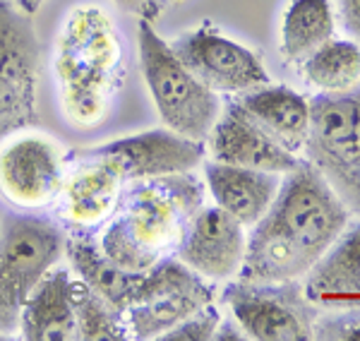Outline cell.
I'll return each instance as SVG.
<instances>
[{
  "mask_svg": "<svg viewBox=\"0 0 360 341\" xmlns=\"http://www.w3.org/2000/svg\"><path fill=\"white\" fill-rule=\"evenodd\" d=\"M202 207L205 185L193 171L132 181L106 219L98 247L120 267L149 271L176 257L185 231Z\"/></svg>",
  "mask_w": 360,
  "mask_h": 341,
  "instance_id": "obj_1",
  "label": "cell"
},
{
  "mask_svg": "<svg viewBox=\"0 0 360 341\" xmlns=\"http://www.w3.org/2000/svg\"><path fill=\"white\" fill-rule=\"evenodd\" d=\"M56 79L63 113L75 128H96L106 120L123 84V41L101 8L82 5L68 15L58 34Z\"/></svg>",
  "mask_w": 360,
  "mask_h": 341,
  "instance_id": "obj_2",
  "label": "cell"
},
{
  "mask_svg": "<svg viewBox=\"0 0 360 341\" xmlns=\"http://www.w3.org/2000/svg\"><path fill=\"white\" fill-rule=\"evenodd\" d=\"M137 51L144 84L166 128L190 140L207 142L221 115L217 91L202 84L185 67L171 44L154 29V22L139 20Z\"/></svg>",
  "mask_w": 360,
  "mask_h": 341,
  "instance_id": "obj_3",
  "label": "cell"
},
{
  "mask_svg": "<svg viewBox=\"0 0 360 341\" xmlns=\"http://www.w3.org/2000/svg\"><path fill=\"white\" fill-rule=\"evenodd\" d=\"M351 212L310 161L286 173L269 212L259 221L283 236L307 262H315L348 226Z\"/></svg>",
  "mask_w": 360,
  "mask_h": 341,
  "instance_id": "obj_4",
  "label": "cell"
},
{
  "mask_svg": "<svg viewBox=\"0 0 360 341\" xmlns=\"http://www.w3.org/2000/svg\"><path fill=\"white\" fill-rule=\"evenodd\" d=\"M68 233L32 214L0 219V339L17 334L25 303L65 255Z\"/></svg>",
  "mask_w": 360,
  "mask_h": 341,
  "instance_id": "obj_5",
  "label": "cell"
},
{
  "mask_svg": "<svg viewBox=\"0 0 360 341\" xmlns=\"http://www.w3.org/2000/svg\"><path fill=\"white\" fill-rule=\"evenodd\" d=\"M305 154L348 212L360 217V84L346 94L312 96Z\"/></svg>",
  "mask_w": 360,
  "mask_h": 341,
  "instance_id": "obj_6",
  "label": "cell"
},
{
  "mask_svg": "<svg viewBox=\"0 0 360 341\" xmlns=\"http://www.w3.org/2000/svg\"><path fill=\"white\" fill-rule=\"evenodd\" d=\"M209 303H214V286L178 257H168L144 271L135 298L123 310L127 337L161 339Z\"/></svg>",
  "mask_w": 360,
  "mask_h": 341,
  "instance_id": "obj_7",
  "label": "cell"
},
{
  "mask_svg": "<svg viewBox=\"0 0 360 341\" xmlns=\"http://www.w3.org/2000/svg\"><path fill=\"white\" fill-rule=\"evenodd\" d=\"M224 303L245 337L257 341H307L312 339L315 310L305 288L295 281L250 284L233 281L224 288Z\"/></svg>",
  "mask_w": 360,
  "mask_h": 341,
  "instance_id": "obj_8",
  "label": "cell"
},
{
  "mask_svg": "<svg viewBox=\"0 0 360 341\" xmlns=\"http://www.w3.org/2000/svg\"><path fill=\"white\" fill-rule=\"evenodd\" d=\"M171 49L185 63V67L217 94L238 96L269 82L259 56L248 46L224 37L209 22L180 34Z\"/></svg>",
  "mask_w": 360,
  "mask_h": 341,
  "instance_id": "obj_9",
  "label": "cell"
},
{
  "mask_svg": "<svg viewBox=\"0 0 360 341\" xmlns=\"http://www.w3.org/2000/svg\"><path fill=\"white\" fill-rule=\"evenodd\" d=\"M70 157L46 135H20L0 147V195L20 210L53 205Z\"/></svg>",
  "mask_w": 360,
  "mask_h": 341,
  "instance_id": "obj_10",
  "label": "cell"
},
{
  "mask_svg": "<svg viewBox=\"0 0 360 341\" xmlns=\"http://www.w3.org/2000/svg\"><path fill=\"white\" fill-rule=\"evenodd\" d=\"M77 161L68 166V176L56 198V212L68 226L75 231H89L111 217L120 195H123L127 176L113 154L84 152L75 154Z\"/></svg>",
  "mask_w": 360,
  "mask_h": 341,
  "instance_id": "obj_11",
  "label": "cell"
},
{
  "mask_svg": "<svg viewBox=\"0 0 360 341\" xmlns=\"http://www.w3.org/2000/svg\"><path fill=\"white\" fill-rule=\"evenodd\" d=\"M245 245V226L221 207L212 205L193 217L176 255L207 281H226L240 271Z\"/></svg>",
  "mask_w": 360,
  "mask_h": 341,
  "instance_id": "obj_12",
  "label": "cell"
},
{
  "mask_svg": "<svg viewBox=\"0 0 360 341\" xmlns=\"http://www.w3.org/2000/svg\"><path fill=\"white\" fill-rule=\"evenodd\" d=\"M94 152L113 154L123 164L127 183H132L195 171L205 159L207 147L205 142L190 140L168 128H156L106 142L94 147Z\"/></svg>",
  "mask_w": 360,
  "mask_h": 341,
  "instance_id": "obj_13",
  "label": "cell"
},
{
  "mask_svg": "<svg viewBox=\"0 0 360 341\" xmlns=\"http://www.w3.org/2000/svg\"><path fill=\"white\" fill-rule=\"evenodd\" d=\"M207 140L212 159L219 164L278 173V176H286L300 164L295 154L266 135L236 101H231L221 111Z\"/></svg>",
  "mask_w": 360,
  "mask_h": 341,
  "instance_id": "obj_14",
  "label": "cell"
},
{
  "mask_svg": "<svg viewBox=\"0 0 360 341\" xmlns=\"http://www.w3.org/2000/svg\"><path fill=\"white\" fill-rule=\"evenodd\" d=\"M312 305L360 310V224H351L307 271L303 284Z\"/></svg>",
  "mask_w": 360,
  "mask_h": 341,
  "instance_id": "obj_15",
  "label": "cell"
},
{
  "mask_svg": "<svg viewBox=\"0 0 360 341\" xmlns=\"http://www.w3.org/2000/svg\"><path fill=\"white\" fill-rule=\"evenodd\" d=\"M266 135L295 157L305 152L310 132V101L283 84H259L233 99Z\"/></svg>",
  "mask_w": 360,
  "mask_h": 341,
  "instance_id": "obj_16",
  "label": "cell"
},
{
  "mask_svg": "<svg viewBox=\"0 0 360 341\" xmlns=\"http://www.w3.org/2000/svg\"><path fill=\"white\" fill-rule=\"evenodd\" d=\"M207 188L214 198V205L240 221L245 229H252L269 212L281 178L278 173L240 169L212 161L205 169Z\"/></svg>",
  "mask_w": 360,
  "mask_h": 341,
  "instance_id": "obj_17",
  "label": "cell"
},
{
  "mask_svg": "<svg viewBox=\"0 0 360 341\" xmlns=\"http://www.w3.org/2000/svg\"><path fill=\"white\" fill-rule=\"evenodd\" d=\"M72 269L53 267L34 288L20 317V337L27 341H72L77 339L72 298Z\"/></svg>",
  "mask_w": 360,
  "mask_h": 341,
  "instance_id": "obj_18",
  "label": "cell"
},
{
  "mask_svg": "<svg viewBox=\"0 0 360 341\" xmlns=\"http://www.w3.org/2000/svg\"><path fill=\"white\" fill-rule=\"evenodd\" d=\"M65 257L70 259V269L75 271V276L101 298H106L120 313L130 305L144 279V271H132L113 262L86 231L68 233Z\"/></svg>",
  "mask_w": 360,
  "mask_h": 341,
  "instance_id": "obj_19",
  "label": "cell"
},
{
  "mask_svg": "<svg viewBox=\"0 0 360 341\" xmlns=\"http://www.w3.org/2000/svg\"><path fill=\"white\" fill-rule=\"evenodd\" d=\"M39 70L41 46L32 15L17 3L0 0V77L25 94L37 96Z\"/></svg>",
  "mask_w": 360,
  "mask_h": 341,
  "instance_id": "obj_20",
  "label": "cell"
},
{
  "mask_svg": "<svg viewBox=\"0 0 360 341\" xmlns=\"http://www.w3.org/2000/svg\"><path fill=\"white\" fill-rule=\"evenodd\" d=\"M336 13L332 0H288L278 29V53L303 65L319 46L334 39Z\"/></svg>",
  "mask_w": 360,
  "mask_h": 341,
  "instance_id": "obj_21",
  "label": "cell"
},
{
  "mask_svg": "<svg viewBox=\"0 0 360 341\" xmlns=\"http://www.w3.org/2000/svg\"><path fill=\"white\" fill-rule=\"evenodd\" d=\"M303 77L319 94H346L360 84V44L329 39L303 63Z\"/></svg>",
  "mask_w": 360,
  "mask_h": 341,
  "instance_id": "obj_22",
  "label": "cell"
},
{
  "mask_svg": "<svg viewBox=\"0 0 360 341\" xmlns=\"http://www.w3.org/2000/svg\"><path fill=\"white\" fill-rule=\"evenodd\" d=\"M72 298H75V320H77V339L82 341L130 339L123 322V313L115 310L96 291H91L77 276H75V284H72Z\"/></svg>",
  "mask_w": 360,
  "mask_h": 341,
  "instance_id": "obj_23",
  "label": "cell"
},
{
  "mask_svg": "<svg viewBox=\"0 0 360 341\" xmlns=\"http://www.w3.org/2000/svg\"><path fill=\"white\" fill-rule=\"evenodd\" d=\"M37 123V96L0 77V142Z\"/></svg>",
  "mask_w": 360,
  "mask_h": 341,
  "instance_id": "obj_24",
  "label": "cell"
},
{
  "mask_svg": "<svg viewBox=\"0 0 360 341\" xmlns=\"http://www.w3.org/2000/svg\"><path fill=\"white\" fill-rule=\"evenodd\" d=\"M221 325V315L214 308V303L205 305L195 315L185 317L180 325H176L171 332H166L164 341H212L217 337V329Z\"/></svg>",
  "mask_w": 360,
  "mask_h": 341,
  "instance_id": "obj_25",
  "label": "cell"
},
{
  "mask_svg": "<svg viewBox=\"0 0 360 341\" xmlns=\"http://www.w3.org/2000/svg\"><path fill=\"white\" fill-rule=\"evenodd\" d=\"M312 337L322 341H360V310L315 317Z\"/></svg>",
  "mask_w": 360,
  "mask_h": 341,
  "instance_id": "obj_26",
  "label": "cell"
},
{
  "mask_svg": "<svg viewBox=\"0 0 360 341\" xmlns=\"http://www.w3.org/2000/svg\"><path fill=\"white\" fill-rule=\"evenodd\" d=\"M120 10L135 15L137 20H159L164 15L166 5H171V0H113Z\"/></svg>",
  "mask_w": 360,
  "mask_h": 341,
  "instance_id": "obj_27",
  "label": "cell"
},
{
  "mask_svg": "<svg viewBox=\"0 0 360 341\" xmlns=\"http://www.w3.org/2000/svg\"><path fill=\"white\" fill-rule=\"evenodd\" d=\"M339 17L353 41L360 44V0H339Z\"/></svg>",
  "mask_w": 360,
  "mask_h": 341,
  "instance_id": "obj_28",
  "label": "cell"
},
{
  "mask_svg": "<svg viewBox=\"0 0 360 341\" xmlns=\"http://www.w3.org/2000/svg\"><path fill=\"white\" fill-rule=\"evenodd\" d=\"M17 5H20L22 10H25L27 15H37L39 10H41V5L46 3V0H15Z\"/></svg>",
  "mask_w": 360,
  "mask_h": 341,
  "instance_id": "obj_29",
  "label": "cell"
},
{
  "mask_svg": "<svg viewBox=\"0 0 360 341\" xmlns=\"http://www.w3.org/2000/svg\"><path fill=\"white\" fill-rule=\"evenodd\" d=\"M173 5H180V3H185V0H171Z\"/></svg>",
  "mask_w": 360,
  "mask_h": 341,
  "instance_id": "obj_30",
  "label": "cell"
}]
</instances>
